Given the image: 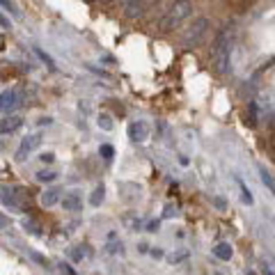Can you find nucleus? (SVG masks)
Here are the masks:
<instances>
[{
  "label": "nucleus",
  "mask_w": 275,
  "mask_h": 275,
  "mask_svg": "<svg viewBox=\"0 0 275 275\" xmlns=\"http://www.w3.org/2000/svg\"><path fill=\"white\" fill-rule=\"evenodd\" d=\"M211 62H213V69L222 76L232 71V39H229V35H227L225 30H222L216 37V42H213Z\"/></svg>",
  "instance_id": "1"
},
{
  "label": "nucleus",
  "mask_w": 275,
  "mask_h": 275,
  "mask_svg": "<svg viewBox=\"0 0 275 275\" xmlns=\"http://www.w3.org/2000/svg\"><path fill=\"white\" fill-rule=\"evenodd\" d=\"M190 14H193V3L190 0H174L172 5H170V10L165 12V17L161 19V30H174Z\"/></svg>",
  "instance_id": "2"
},
{
  "label": "nucleus",
  "mask_w": 275,
  "mask_h": 275,
  "mask_svg": "<svg viewBox=\"0 0 275 275\" xmlns=\"http://www.w3.org/2000/svg\"><path fill=\"white\" fill-rule=\"evenodd\" d=\"M209 19L206 17H200V19H195L193 21V26L183 33V37H181V44L186 46V49H195V46H200L202 42H204V37H206V30H209Z\"/></svg>",
  "instance_id": "3"
},
{
  "label": "nucleus",
  "mask_w": 275,
  "mask_h": 275,
  "mask_svg": "<svg viewBox=\"0 0 275 275\" xmlns=\"http://www.w3.org/2000/svg\"><path fill=\"white\" fill-rule=\"evenodd\" d=\"M3 101H0V108H3V113H12V110H17L19 106H21V99H23V94L19 90H5L3 92Z\"/></svg>",
  "instance_id": "4"
},
{
  "label": "nucleus",
  "mask_w": 275,
  "mask_h": 275,
  "mask_svg": "<svg viewBox=\"0 0 275 275\" xmlns=\"http://www.w3.org/2000/svg\"><path fill=\"white\" fill-rule=\"evenodd\" d=\"M149 138V124L138 119V122H131L129 124V140L131 142H145Z\"/></svg>",
  "instance_id": "5"
},
{
  "label": "nucleus",
  "mask_w": 275,
  "mask_h": 275,
  "mask_svg": "<svg viewBox=\"0 0 275 275\" xmlns=\"http://www.w3.org/2000/svg\"><path fill=\"white\" fill-rule=\"evenodd\" d=\"M42 145V138L39 135H28V138H23L21 145H19V151H17V158L19 161H23V158L30 154V151H35L37 147Z\"/></svg>",
  "instance_id": "6"
},
{
  "label": "nucleus",
  "mask_w": 275,
  "mask_h": 275,
  "mask_svg": "<svg viewBox=\"0 0 275 275\" xmlns=\"http://www.w3.org/2000/svg\"><path fill=\"white\" fill-rule=\"evenodd\" d=\"M62 206H65V211H81V209H83V197H81V193H76V190L67 193L65 197H62Z\"/></svg>",
  "instance_id": "7"
},
{
  "label": "nucleus",
  "mask_w": 275,
  "mask_h": 275,
  "mask_svg": "<svg viewBox=\"0 0 275 275\" xmlns=\"http://www.w3.org/2000/svg\"><path fill=\"white\" fill-rule=\"evenodd\" d=\"M17 195H19L17 188H7V186H3V204H5L7 209L19 211V209H21V202H19Z\"/></svg>",
  "instance_id": "8"
},
{
  "label": "nucleus",
  "mask_w": 275,
  "mask_h": 275,
  "mask_svg": "<svg viewBox=\"0 0 275 275\" xmlns=\"http://www.w3.org/2000/svg\"><path fill=\"white\" fill-rule=\"evenodd\" d=\"M21 124H23V119L19 117V115H5L0 131H3V135H7V133H12V131H17Z\"/></svg>",
  "instance_id": "9"
},
{
  "label": "nucleus",
  "mask_w": 275,
  "mask_h": 275,
  "mask_svg": "<svg viewBox=\"0 0 275 275\" xmlns=\"http://www.w3.org/2000/svg\"><path fill=\"white\" fill-rule=\"evenodd\" d=\"M62 200V190L60 188H46V193H42V204L44 206H55Z\"/></svg>",
  "instance_id": "10"
},
{
  "label": "nucleus",
  "mask_w": 275,
  "mask_h": 275,
  "mask_svg": "<svg viewBox=\"0 0 275 275\" xmlns=\"http://www.w3.org/2000/svg\"><path fill=\"white\" fill-rule=\"evenodd\" d=\"M213 254H216L220 261H229V259H232V254H234V250H232V245H229V243H218L216 248H213Z\"/></svg>",
  "instance_id": "11"
},
{
  "label": "nucleus",
  "mask_w": 275,
  "mask_h": 275,
  "mask_svg": "<svg viewBox=\"0 0 275 275\" xmlns=\"http://www.w3.org/2000/svg\"><path fill=\"white\" fill-rule=\"evenodd\" d=\"M259 177H261V183H264L266 188L273 193V197H275V179H273V174H270L266 167H259Z\"/></svg>",
  "instance_id": "12"
},
{
  "label": "nucleus",
  "mask_w": 275,
  "mask_h": 275,
  "mask_svg": "<svg viewBox=\"0 0 275 275\" xmlns=\"http://www.w3.org/2000/svg\"><path fill=\"white\" fill-rule=\"evenodd\" d=\"M35 179H37L39 183H51L58 179V172H53V170H39V172L35 174Z\"/></svg>",
  "instance_id": "13"
},
{
  "label": "nucleus",
  "mask_w": 275,
  "mask_h": 275,
  "mask_svg": "<svg viewBox=\"0 0 275 275\" xmlns=\"http://www.w3.org/2000/svg\"><path fill=\"white\" fill-rule=\"evenodd\" d=\"M236 183H238V188H241V200L245 202L248 206H250V204H254V197H252V193H250L248 186H245V183H243L238 177H236Z\"/></svg>",
  "instance_id": "14"
},
{
  "label": "nucleus",
  "mask_w": 275,
  "mask_h": 275,
  "mask_svg": "<svg viewBox=\"0 0 275 275\" xmlns=\"http://www.w3.org/2000/svg\"><path fill=\"white\" fill-rule=\"evenodd\" d=\"M103 197H106V188H103V186H97V188H94V193H92V197H90V204L92 206H99L103 202Z\"/></svg>",
  "instance_id": "15"
},
{
  "label": "nucleus",
  "mask_w": 275,
  "mask_h": 275,
  "mask_svg": "<svg viewBox=\"0 0 275 275\" xmlns=\"http://www.w3.org/2000/svg\"><path fill=\"white\" fill-rule=\"evenodd\" d=\"M35 55H37V58L42 60V62H46V67H49L51 71H55V62H53V58H51L49 53H44V51L39 49V46H35Z\"/></svg>",
  "instance_id": "16"
},
{
  "label": "nucleus",
  "mask_w": 275,
  "mask_h": 275,
  "mask_svg": "<svg viewBox=\"0 0 275 275\" xmlns=\"http://www.w3.org/2000/svg\"><path fill=\"white\" fill-rule=\"evenodd\" d=\"M97 124L101 126L103 131H113V119H110V115H106V113H101V115H99Z\"/></svg>",
  "instance_id": "17"
},
{
  "label": "nucleus",
  "mask_w": 275,
  "mask_h": 275,
  "mask_svg": "<svg viewBox=\"0 0 275 275\" xmlns=\"http://www.w3.org/2000/svg\"><path fill=\"white\" fill-rule=\"evenodd\" d=\"M99 154H101L103 161H113V156H115V147H113V145H101V147H99Z\"/></svg>",
  "instance_id": "18"
},
{
  "label": "nucleus",
  "mask_w": 275,
  "mask_h": 275,
  "mask_svg": "<svg viewBox=\"0 0 275 275\" xmlns=\"http://www.w3.org/2000/svg\"><path fill=\"white\" fill-rule=\"evenodd\" d=\"M23 227H26V232H30V234H35V236H39V222H35L33 218H26V220H23Z\"/></svg>",
  "instance_id": "19"
},
{
  "label": "nucleus",
  "mask_w": 275,
  "mask_h": 275,
  "mask_svg": "<svg viewBox=\"0 0 275 275\" xmlns=\"http://www.w3.org/2000/svg\"><path fill=\"white\" fill-rule=\"evenodd\" d=\"M126 14H129V17L140 14V0H126Z\"/></svg>",
  "instance_id": "20"
},
{
  "label": "nucleus",
  "mask_w": 275,
  "mask_h": 275,
  "mask_svg": "<svg viewBox=\"0 0 275 275\" xmlns=\"http://www.w3.org/2000/svg\"><path fill=\"white\" fill-rule=\"evenodd\" d=\"M0 5L5 7V12H10V14H14L17 19H21V12L17 10V5H14V3H10V0H0Z\"/></svg>",
  "instance_id": "21"
},
{
  "label": "nucleus",
  "mask_w": 275,
  "mask_h": 275,
  "mask_svg": "<svg viewBox=\"0 0 275 275\" xmlns=\"http://www.w3.org/2000/svg\"><path fill=\"white\" fill-rule=\"evenodd\" d=\"M158 227H161V220H151L147 222V232H158Z\"/></svg>",
  "instance_id": "22"
},
{
  "label": "nucleus",
  "mask_w": 275,
  "mask_h": 275,
  "mask_svg": "<svg viewBox=\"0 0 275 275\" xmlns=\"http://www.w3.org/2000/svg\"><path fill=\"white\" fill-rule=\"evenodd\" d=\"M39 161H42V163H53L55 156L51 154V151H46V154H42V156H39Z\"/></svg>",
  "instance_id": "23"
},
{
  "label": "nucleus",
  "mask_w": 275,
  "mask_h": 275,
  "mask_svg": "<svg viewBox=\"0 0 275 275\" xmlns=\"http://www.w3.org/2000/svg\"><path fill=\"white\" fill-rule=\"evenodd\" d=\"M60 266H62V273H65V275H76V270L71 268L69 264H60Z\"/></svg>",
  "instance_id": "24"
},
{
  "label": "nucleus",
  "mask_w": 275,
  "mask_h": 275,
  "mask_svg": "<svg viewBox=\"0 0 275 275\" xmlns=\"http://www.w3.org/2000/svg\"><path fill=\"white\" fill-rule=\"evenodd\" d=\"M33 259H37L39 264H44V266H49V261H46V259H44L42 254H37V252H33Z\"/></svg>",
  "instance_id": "25"
},
{
  "label": "nucleus",
  "mask_w": 275,
  "mask_h": 275,
  "mask_svg": "<svg viewBox=\"0 0 275 275\" xmlns=\"http://www.w3.org/2000/svg\"><path fill=\"white\" fill-rule=\"evenodd\" d=\"M53 124V119L51 117H44V119H39V126H51Z\"/></svg>",
  "instance_id": "26"
},
{
  "label": "nucleus",
  "mask_w": 275,
  "mask_h": 275,
  "mask_svg": "<svg viewBox=\"0 0 275 275\" xmlns=\"http://www.w3.org/2000/svg\"><path fill=\"white\" fill-rule=\"evenodd\" d=\"M0 23H3V28H5V30H10V28H12V23L7 21V17H3V19H0Z\"/></svg>",
  "instance_id": "27"
},
{
  "label": "nucleus",
  "mask_w": 275,
  "mask_h": 275,
  "mask_svg": "<svg viewBox=\"0 0 275 275\" xmlns=\"http://www.w3.org/2000/svg\"><path fill=\"white\" fill-rule=\"evenodd\" d=\"M170 216H174V209L172 206H165V218H170Z\"/></svg>",
  "instance_id": "28"
},
{
  "label": "nucleus",
  "mask_w": 275,
  "mask_h": 275,
  "mask_svg": "<svg viewBox=\"0 0 275 275\" xmlns=\"http://www.w3.org/2000/svg\"><path fill=\"white\" fill-rule=\"evenodd\" d=\"M264 275H273V270H270L268 266H264Z\"/></svg>",
  "instance_id": "29"
},
{
  "label": "nucleus",
  "mask_w": 275,
  "mask_h": 275,
  "mask_svg": "<svg viewBox=\"0 0 275 275\" xmlns=\"http://www.w3.org/2000/svg\"><path fill=\"white\" fill-rule=\"evenodd\" d=\"M248 275H257V273H254V270H248Z\"/></svg>",
  "instance_id": "30"
}]
</instances>
